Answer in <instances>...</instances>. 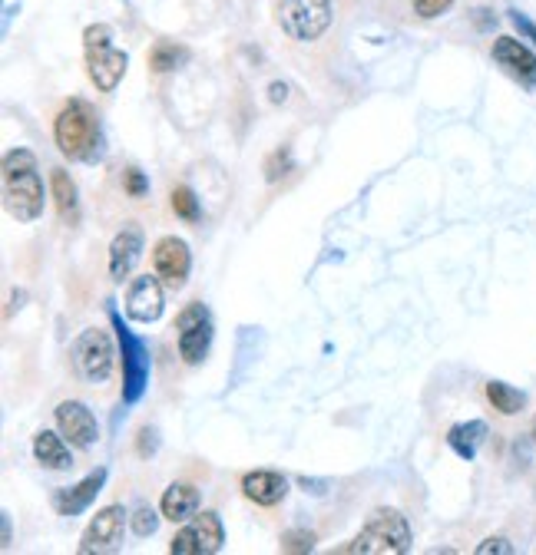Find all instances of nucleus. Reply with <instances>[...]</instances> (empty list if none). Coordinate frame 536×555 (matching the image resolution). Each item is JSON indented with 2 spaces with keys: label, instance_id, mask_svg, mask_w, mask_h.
Segmentation results:
<instances>
[{
  "label": "nucleus",
  "instance_id": "f03ea898",
  "mask_svg": "<svg viewBox=\"0 0 536 555\" xmlns=\"http://www.w3.org/2000/svg\"><path fill=\"white\" fill-rule=\"evenodd\" d=\"M411 546V526L398 509H374L361 532L338 552L351 555H401Z\"/></svg>",
  "mask_w": 536,
  "mask_h": 555
},
{
  "label": "nucleus",
  "instance_id": "dca6fc26",
  "mask_svg": "<svg viewBox=\"0 0 536 555\" xmlns=\"http://www.w3.org/2000/svg\"><path fill=\"white\" fill-rule=\"evenodd\" d=\"M242 493H245V499H252L255 506H275V503H282L285 499L288 483H285L282 473L259 470V473H249L242 480Z\"/></svg>",
  "mask_w": 536,
  "mask_h": 555
},
{
  "label": "nucleus",
  "instance_id": "aec40b11",
  "mask_svg": "<svg viewBox=\"0 0 536 555\" xmlns=\"http://www.w3.org/2000/svg\"><path fill=\"white\" fill-rule=\"evenodd\" d=\"M50 195H53V205H57L60 219L63 222H77L80 215V202H77V185L67 176L63 169H53L50 172Z\"/></svg>",
  "mask_w": 536,
  "mask_h": 555
},
{
  "label": "nucleus",
  "instance_id": "f3484780",
  "mask_svg": "<svg viewBox=\"0 0 536 555\" xmlns=\"http://www.w3.org/2000/svg\"><path fill=\"white\" fill-rule=\"evenodd\" d=\"M103 480H106V473L96 470V473L87 476V480H80L73 489H63V493H57V499H53L57 513L60 516H77V513H83V509H87L93 499H96V493H100Z\"/></svg>",
  "mask_w": 536,
  "mask_h": 555
},
{
  "label": "nucleus",
  "instance_id": "f257e3e1",
  "mask_svg": "<svg viewBox=\"0 0 536 555\" xmlns=\"http://www.w3.org/2000/svg\"><path fill=\"white\" fill-rule=\"evenodd\" d=\"M4 195L7 212L17 222H34L44 212V182H40L37 159L27 149H14L4 156Z\"/></svg>",
  "mask_w": 536,
  "mask_h": 555
},
{
  "label": "nucleus",
  "instance_id": "c756f323",
  "mask_svg": "<svg viewBox=\"0 0 536 555\" xmlns=\"http://www.w3.org/2000/svg\"><path fill=\"white\" fill-rule=\"evenodd\" d=\"M146 189H149V182H146L143 172H139V169L126 172V192H130L133 199H139V195H146Z\"/></svg>",
  "mask_w": 536,
  "mask_h": 555
},
{
  "label": "nucleus",
  "instance_id": "bb28decb",
  "mask_svg": "<svg viewBox=\"0 0 536 555\" xmlns=\"http://www.w3.org/2000/svg\"><path fill=\"white\" fill-rule=\"evenodd\" d=\"M450 7H454V0H414V10H417V14H421L424 20H434V17L447 14Z\"/></svg>",
  "mask_w": 536,
  "mask_h": 555
},
{
  "label": "nucleus",
  "instance_id": "7c9ffc66",
  "mask_svg": "<svg viewBox=\"0 0 536 555\" xmlns=\"http://www.w3.org/2000/svg\"><path fill=\"white\" fill-rule=\"evenodd\" d=\"M268 100H272V103H285L288 100V86L285 83H272V86H268Z\"/></svg>",
  "mask_w": 536,
  "mask_h": 555
},
{
  "label": "nucleus",
  "instance_id": "cd10ccee",
  "mask_svg": "<svg viewBox=\"0 0 536 555\" xmlns=\"http://www.w3.org/2000/svg\"><path fill=\"white\" fill-rule=\"evenodd\" d=\"M477 555H513V546L503 536H490L477 546Z\"/></svg>",
  "mask_w": 536,
  "mask_h": 555
},
{
  "label": "nucleus",
  "instance_id": "9d476101",
  "mask_svg": "<svg viewBox=\"0 0 536 555\" xmlns=\"http://www.w3.org/2000/svg\"><path fill=\"white\" fill-rule=\"evenodd\" d=\"M153 265H156V275L163 278V285L169 288H182L189 278V245L182 242L176 235H166L156 242V252H153Z\"/></svg>",
  "mask_w": 536,
  "mask_h": 555
},
{
  "label": "nucleus",
  "instance_id": "4468645a",
  "mask_svg": "<svg viewBox=\"0 0 536 555\" xmlns=\"http://www.w3.org/2000/svg\"><path fill=\"white\" fill-rule=\"evenodd\" d=\"M139 255H143V228H139L136 222H126L110 245V278L113 281L130 278Z\"/></svg>",
  "mask_w": 536,
  "mask_h": 555
},
{
  "label": "nucleus",
  "instance_id": "0eeeda50",
  "mask_svg": "<svg viewBox=\"0 0 536 555\" xmlns=\"http://www.w3.org/2000/svg\"><path fill=\"white\" fill-rule=\"evenodd\" d=\"M225 542L222 519L216 513H202L189 522L186 529H179L173 542H169V552L173 555H212L219 552Z\"/></svg>",
  "mask_w": 536,
  "mask_h": 555
},
{
  "label": "nucleus",
  "instance_id": "a211bd4d",
  "mask_svg": "<svg viewBox=\"0 0 536 555\" xmlns=\"http://www.w3.org/2000/svg\"><path fill=\"white\" fill-rule=\"evenodd\" d=\"M159 509H163V516L169 522H186L196 516V509H199V489L189 483H173L163 493Z\"/></svg>",
  "mask_w": 536,
  "mask_h": 555
},
{
  "label": "nucleus",
  "instance_id": "5701e85b",
  "mask_svg": "<svg viewBox=\"0 0 536 555\" xmlns=\"http://www.w3.org/2000/svg\"><path fill=\"white\" fill-rule=\"evenodd\" d=\"M179 60H186V50L176 47V43H156L153 53H149V67H153L156 73H169V70H176V63Z\"/></svg>",
  "mask_w": 536,
  "mask_h": 555
},
{
  "label": "nucleus",
  "instance_id": "9b49d317",
  "mask_svg": "<svg viewBox=\"0 0 536 555\" xmlns=\"http://www.w3.org/2000/svg\"><path fill=\"white\" fill-rule=\"evenodd\" d=\"M113 321H116V328H120V318H116V314H113ZM120 344H123V370H126L123 397H126V404H136L149 377V357H146V347L126 328H120Z\"/></svg>",
  "mask_w": 536,
  "mask_h": 555
},
{
  "label": "nucleus",
  "instance_id": "6e6552de",
  "mask_svg": "<svg viewBox=\"0 0 536 555\" xmlns=\"http://www.w3.org/2000/svg\"><path fill=\"white\" fill-rule=\"evenodd\" d=\"M176 331H179V354L186 364H199L209 351L212 341V321L209 311L202 304H189L186 311L176 318Z\"/></svg>",
  "mask_w": 536,
  "mask_h": 555
},
{
  "label": "nucleus",
  "instance_id": "423d86ee",
  "mask_svg": "<svg viewBox=\"0 0 536 555\" xmlns=\"http://www.w3.org/2000/svg\"><path fill=\"white\" fill-rule=\"evenodd\" d=\"M113 341L103 328H90L77 337L73 344V364H77V374L87 380V384H103L106 377L113 374Z\"/></svg>",
  "mask_w": 536,
  "mask_h": 555
},
{
  "label": "nucleus",
  "instance_id": "393cba45",
  "mask_svg": "<svg viewBox=\"0 0 536 555\" xmlns=\"http://www.w3.org/2000/svg\"><path fill=\"white\" fill-rule=\"evenodd\" d=\"M288 166H292V156H288V149H275L272 156H268V162H265V179L275 182L278 176H285Z\"/></svg>",
  "mask_w": 536,
  "mask_h": 555
},
{
  "label": "nucleus",
  "instance_id": "ddd939ff",
  "mask_svg": "<svg viewBox=\"0 0 536 555\" xmlns=\"http://www.w3.org/2000/svg\"><path fill=\"white\" fill-rule=\"evenodd\" d=\"M57 427L63 437L70 440V446H80V450H87V446H93L96 437H100L96 417L80 404V400H63L57 407Z\"/></svg>",
  "mask_w": 536,
  "mask_h": 555
},
{
  "label": "nucleus",
  "instance_id": "2eb2a0df",
  "mask_svg": "<svg viewBox=\"0 0 536 555\" xmlns=\"http://www.w3.org/2000/svg\"><path fill=\"white\" fill-rule=\"evenodd\" d=\"M493 60H497L510 76H517L520 83H527V86L536 83V57H533V50L523 47L520 40L500 37L497 43H493Z\"/></svg>",
  "mask_w": 536,
  "mask_h": 555
},
{
  "label": "nucleus",
  "instance_id": "c85d7f7f",
  "mask_svg": "<svg viewBox=\"0 0 536 555\" xmlns=\"http://www.w3.org/2000/svg\"><path fill=\"white\" fill-rule=\"evenodd\" d=\"M315 546L312 536H305V532H288V536L282 539V549L285 552H308Z\"/></svg>",
  "mask_w": 536,
  "mask_h": 555
},
{
  "label": "nucleus",
  "instance_id": "b1692460",
  "mask_svg": "<svg viewBox=\"0 0 536 555\" xmlns=\"http://www.w3.org/2000/svg\"><path fill=\"white\" fill-rule=\"evenodd\" d=\"M169 199H173V212L179 215V219H186V222L199 219V202H196V195L186 189V185H176Z\"/></svg>",
  "mask_w": 536,
  "mask_h": 555
},
{
  "label": "nucleus",
  "instance_id": "39448f33",
  "mask_svg": "<svg viewBox=\"0 0 536 555\" xmlns=\"http://www.w3.org/2000/svg\"><path fill=\"white\" fill-rule=\"evenodd\" d=\"M278 24L298 43L318 40L331 24V0H282Z\"/></svg>",
  "mask_w": 536,
  "mask_h": 555
},
{
  "label": "nucleus",
  "instance_id": "20e7f679",
  "mask_svg": "<svg viewBox=\"0 0 536 555\" xmlns=\"http://www.w3.org/2000/svg\"><path fill=\"white\" fill-rule=\"evenodd\" d=\"M83 43H87V73H90L93 86L100 93H113L123 80L126 63H130L126 60V53L110 47V27L106 24L87 27Z\"/></svg>",
  "mask_w": 536,
  "mask_h": 555
},
{
  "label": "nucleus",
  "instance_id": "4be33fe9",
  "mask_svg": "<svg viewBox=\"0 0 536 555\" xmlns=\"http://www.w3.org/2000/svg\"><path fill=\"white\" fill-rule=\"evenodd\" d=\"M487 400H490L493 410L503 413V417H513V413H520L523 404H527V397H523L517 387L503 384V380H490V384H487Z\"/></svg>",
  "mask_w": 536,
  "mask_h": 555
},
{
  "label": "nucleus",
  "instance_id": "1a4fd4ad",
  "mask_svg": "<svg viewBox=\"0 0 536 555\" xmlns=\"http://www.w3.org/2000/svg\"><path fill=\"white\" fill-rule=\"evenodd\" d=\"M123 526H126V513L123 506H106L96 513V519L87 526L80 539V552H116L123 542Z\"/></svg>",
  "mask_w": 536,
  "mask_h": 555
},
{
  "label": "nucleus",
  "instance_id": "2f4dec72",
  "mask_svg": "<svg viewBox=\"0 0 536 555\" xmlns=\"http://www.w3.org/2000/svg\"><path fill=\"white\" fill-rule=\"evenodd\" d=\"M533 437H536V423H533Z\"/></svg>",
  "mask_w": 536,
  "mask_h": 555
},
{
  "label": "nucleus",
  "instance_id": "7ed1b4c3",
  "mask_svg": "<svg viewBox=\"0 0 536 555\" xmlns=\"http://www.w3.org/2000/svg\"><path fill=\"white\" fill-rule=\"evenodd\" d=\"M53 139H57V149L70 159H93L96 146H100V119L96 110L83 100H70L57 113V123H53Z\"/></svg>",
  "mask_w": 536,
  "mask_h": 555
},
{
  "label": "nucleus",
  "instance_id": "f8f14e48",
  "mask_svg": "<svg viewBox=\"0 0 536 555\" xmlns=\"http://www.w3.org/2000/svg\"><path fill=\"white\" fill-rule=\"evenodd\" d=\"M163 278L153 275H139L133 278L130 291H126V314L139 324H153L159 314H163Z\"/></svg>",
  "mask_w": 536,
  "mask_h": 555
},
{
  "label": "nucleus",
  "instance_id": "6ab92c4d",
  "mask_svg": "<svg viewBox=\"0 0 536 555\" xmlns=\"http://www.w3.org/2000/svg\"><path fill=\"white\" fill-rule=\"evenodd\" d=\"M34 456H37V463L47 466V470H70L73 466L67 440L57 437V433H50V430H40L34 437Z\"/></svg>",
  "mask_w": 536,
  "mask_h": 555
},
{
  "label": "nucleus",
  "instance_id": "412c9836",
  "mask_svg": "<svg viewBox=\"0 0 536 555\" xmlns=\"http://www.w3.org/2000/svg\"><path fill=\"white\" fill-rule=\"evenodd\" d=\"M484 437H487V423L484 420H470V423H457V427L447 433V443L454 446L457 456H464V460H474L477 446L484 443Z\"/></svg>",
  "mask_w": 536,
  "mask_h": 555
},
{
  "label": "nucleus",
  "instance_id": "a878e982",
  "mask_svg": "<svg viewBox=\"0 0 536 555\" xmlns=\"http://www.w3.org/2000/svg\"><path fill=\"white\" fill-rule=\"evenodd\" d=\"M130 522H133V532H136V536H153L156 526H159V516L153 513V509H136Z\"/></svg>",
  "mask_w": 536,
  "mask_h": 555
}]
</instances>
